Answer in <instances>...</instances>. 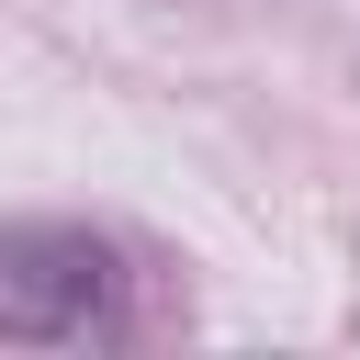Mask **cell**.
Wrapping results in <instances>:
<instances>
[{
  "mask_svg": "<svg viewBox=\"0 0 360 360\" xmlns=\"http://www.w3.org/2000/svg\"><path fill=\"white\" fill-rule=\"evenodd\" d=\"M124 326V259L90 225H0V349H90Z\"/></svg>",
  "mask_w": 360,
  "mask_h": 360,
  "instance_id": "1",
  "label": "cell"
}]
</instances>
